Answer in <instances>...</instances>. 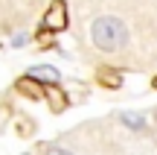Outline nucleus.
Instances as JSON below:
<instances>
[{"instance_id":"2","label":"nucleus","mask_w":157,"mask_h":155,"mask_svg":"<svg viewBox=\"0 0 157 155\" xmlns=\"http://www.w3.org/2000/svg\"><path fill=\"white\" fill-rule=\"evenodd\" d=\"M64 27H67V3H64V0H52L47 15H44L41 32H58V29H64Z\"/></svg>"},{"instance_id":"6","label":"nucleus","mask_w":157,"mask_h":155,"mask_svg":"<svg viewBox=\"0 0 157 155\" xmlns=\"http://www.w3.org/2000/svg\"><path fill=\"white\" fill-rule=\"evenodd\" d=\"M29 76H35V79H50V82H58V70H52V67H47V64H44V67H38V70H32V73H29Z\"/></svg>"},{"instance_id":"9","label":"nucleus","mask_w":157,"mask_h":155,"mask_svg":"<svg viewBox=\"0 0 157 155\" xmlns=\"http://www.w3.org/2000/svg\"><path fill=\"white\" fill-rule=\"evenodd\" d=\"M151 85H154V91H157V76H154V82H151Z\"/></svg>"},{"instance_id":"7","label":"nucleus","mask_w":157,"mask_h":155,"mask_svg":"<svg viewBox=\"0 0 157 155\" xmlns=\"http://www.w3.org/2000/svg\"><path fill=\"white\" fill-rule=\"evenodd\" d=\"M122 123L131 126V129H143V120H140V117H131V114H122Z\"/></svg>"},{"instance_id":"1","label":"nucleus","mask_w":157,"mask_h":155,"mask_svg":"<svg viewBox=\"0 0 157 155\" xmlns=\"http://www.w3.org/2000/svg\"><path fill=\"white\" fill-rule=\"evenodd\" d=\"M90 38H93V44L99 47V50L117 53V50H122L125 41H128V29H125V23L119 21V18L102 15V18H96V21L90 23Z\"/></svg>"},{"instance_id":"5","label":"nucleus","mask_w":157,"mask_h":155,"mask_svg":"<svg viewBox=\"0 0 157 155\" xmlns=\"http://www.w3.org/2000/svg\"><path fill=\"white\" fill-rule=\"evenodd\" d=\"M99 82L108 85V88H119L122 85V73L113 70V67H99Z\"/></svg>"},{"instance_id":"8","label":"nucleus","mask_w":157,"mask_h":155,"mask_svg":"<svg viewBox=\"0 0 157 155\" xmlns=\"http://www.w3.org/2000/svg\"><path fill=\"white\" fill-rule=\"evenodd\" d=\"M44 155H73V152H70V149H61V146H47Z\"/></svg>"},{"instance_id":"3","label":"nucleus","mask_w":157,"mask_h":155,"mask_svg":"<svg viewBox=\"0 0 157 155\" xmlns=\"http://www.w3.org/2000/svg\"><path fill=\"white\" fill-rule=\"evenodd\" d=\"M17 91H23L32 100H44V85H41L35 76H21V79H17Z\"/></svg>"},{"instance_id":"4","label":"nucleus","mask_w":157,"mask_h":155,"mask_svg":"<svg viewBox=\"0 0 157 155\" xmlns=\"http://www.w3.org/2000/svg\"><path fill=\"white\" fill-rule=\"evenodd\" d=\"M44 100H50V108L56 111V114H58V111L64 108V105H67V100H64V94L58 91L56 85H52V88H44Z\"/></svg>"}]
</instances>
